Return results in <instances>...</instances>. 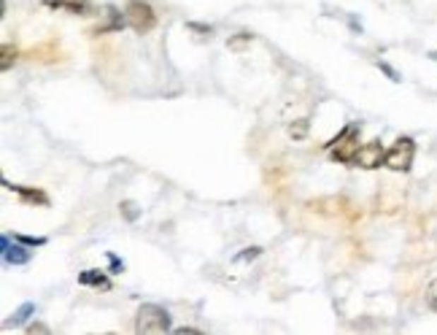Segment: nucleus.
Wrapping results in <instances>:
<instances>
[{
  "label": "nucleus",
  "instance_id": "f257e3e1",
  "mask_svg": "<svg viewBox=\"0 0 437 335\" xmlns=\"http://www.w3.org/2000/svg\"><path fill=\"white\" fill-rule=\"evenodd\" d=\"M359 133H362L359 122H351V124H346L337 136L332 138L330 143H327V149H330L335 163L354 165V157H357V152H359Z\"/></svg>",
  "mask_w": 437,
  "mask_h": 335
},
{
  "label": "nucleus",
  "instance_id": "f03ea898",
  "mask_svg": "<svg viewBox=\"0 0 437 335\" xmlns=\"http://www.w3.org/2000/svg\"><path fill=\"white\" fill-rule=\"evenodd\" d=\"M136 330L138 333H167L170 330V314L162 305H140L136 317Z\"/></svg>",
  "mask_w": 437,
  "mask_h": 335
},
{
  "label": "nucleus",
  "instance_id": "7ed1b4c3",
  "mask_svg": "<svg viewBox=\"0 0 437 335\" xmlns=\"http://www.w3.org/2000/svg\"><path fill=\"white\" fill-rule=\"evenodd\" d=\"M413 157H416V141L413 138H397L394 141V146L386 152V163L383 165L394 170V173H407L410 165H413Z\"/></svg>",
  "mask_w": 437,
  "mask_h": 335
},
{
  "label": "nucleus",
  "instance_id": "20e7f679",
  "mask_svg": "<svg viewBox=\"0 0 437 335\" xmlns=\"http://www.w3.org/2000/svg\"><path fill=\"white\" fill-rule=\"evenodd\" d=\"M124 19H127V28H133L136 33H149L157 25V14L146 0H130L127 8H124Z\"/></svg>",
  "mask_w": 437,
  "mask_h": 335
},
{
  "label": "nucleus",
  "instance_id": "39448f33",
  "mask_svg": "<svg viewBox=\"0 0 437 335\" xmlns=\"http://www.w3.org/2000/svg\"><path fill=\"white\" fill-rule=\"evenodd\" d=\"M383 163H386V149H383L381 141H367V143H362L357 157H354V165L364 168V170H376Z\"/></svg>",
  "mask_w": 437,
  "mask_h": 335
},
{
  "label": "nucleus",
  "instance_id": "423d86ee",
  "mask_svg": "<svg viewBox=\"0 0 437 335\" xmlns=\"http://www.w3.org/2000/svg\"><path fill=\"white\" fill-rule=\"evenodd\" d=\"M0 249H3V259H6V262H11V265H28L30 257H32L30 246L19 244V241L11 244L6 235L0 238Z\"/></svg>",
  "mask_w": 437,
  "mask_h": 335
},
{
  "label": "nucleus",
  "instance_id": "0eeeda50",
  "mask_svg": "<svg viewBox=\"0 0 437 335\" xmlns=\"http://www.w3.org/2000/svg\"><path fill=\"white\" fill-rule=\"evenodd\" d=\"M3 187L8 189V192H16L19 198L25 200L28 206H49V198H46V192L44 189H35V187H19V184H11V182H6L3 179Z\"/></svg>",
  "mask_w": 437,
  "mask_h": 335
},
{
  "label": "nucleus",
  "instance_id": "6e6552de",
  "mask_svg": "<svg viewBox=\"0 0 437 335\" xmlns=\"http://www.w3.org/2000/svg\"><path fill=\"white\" fill-rule=\"evenodd\" d=\"M78 284L81 287H97V290H111V278L106 276V271H97V268L78 274Z\"/></svg>",
  "mask_w": 437,
  "mask_h": 335
},
{
  "label": "nucleus",
  "instance_id": "1a4fd4ad",
  "mask_svg": "<svg viewBox=\"0 0 437 335\" xmlns=\"http://www.w3.org/2000/svg\"><path fill=\"white\" fill-rule=\"evenodd\" d=\"M46 6L68 11V14H90V3L87 0H46Z\"/></svg>",
  "mask_w": 437,
  "mask_h": 335
},
{
  "label": "nucleus",
  "instance_id": "9d476101",
  "mask_svg": "<svg viewBox=\"0 0 437 335\" xmlns=\"http://www.w3.org/2000/svg\"><path fill=\"white\" fill-rule=\"evenodd\" d=\"M124 25H127V19H124L116 8H108V25H100V28H97V35H100V33H108V30H121Z\"/></svg>",
  "mask_w": 437,
  "mask_h": 335
},
{
  "label": "nucleus",
  "instance_id": "9b49d317",
  "mask_svg": "<svg viewBox=\"0 0 437 335\" xmlns=\"http://www.w3.org/2000/svg\"><path fill=\"white\" fill-rule=\"evenodd\" d=\"M119 211H121V216H124L127 222H136L138 216H140V208H138L136 200H121Z\"/></svg>",
  "mask_w": 437,
  "mask_h": 335
},
{
  "label": "nucleus",
  "instance_id": "f8f14e48",
  "mask_svg": "<svg viewBox=\"0 0 437 335\" xmlns=\"http://www.w3.org/2000/svg\"><path fill=\"white\" fill-rule=\"evenodd\" d=\"M308 127H311V122H308V119H297V122L289 124V136L297 138V141H300V138L308 136Z\"/></svg>",
  "mask_w": 437,
  "mask_h": 335
},
{
  "label": "nucleus",
  "instance_id": "ddd939ff",
  "mask_svg": "<svg viewBox=\"0 0 437 335\" xmlns=\"http://www.w3.org/2000/svg\"><path fill=\"white\" fill-rule=\"evenodd\" d=\"M30 314H35V305H32V303L19 305V308L14 311V324H22V322H28V319H30Z\"/></svg>",
  "mask_w": 437,
  "mask_h": 335
},
{
  "label": "nucleus",
  "instance_id": "4468645a",
  "mask_svg": "<svg viewBox=\"0 0 437 335\" xmlns=\"http://www.w3.org/2000/svg\"><path fill=\"white\" fill-rule=\"evenodd\" d=\"M14 241H19V244L30 246V249H35V246H46V238L41 235V238H35V235H22V233H14Z\"/></svg>",
  "mask_w": 437,
  "mask_h": 335
},
{
  "label": "nucleus",
  "instance_id": "2eb2a0df",
  "mask_svg": "<svg viewBox=\"0 0 437 335\" xmlns=\"http://www.w3.org/2000/svg\"><path fill=\"white\" fill-rule=\"evenodd\" d=\"M11 60H16V49H11V46L6 44L3 46V62H0V68L8 71V68H11Z\"/></svg>",
  "mask_w": 437,
  "mask_h": 335
},
{
  "label": "nucleus",
  "instance_id": "dca6fc26",
  "mask_svg": "<svg viewBox=\"0 0 437 335\" xmlns=\"http://www.w3.org/2000/svg\"><path fill=\"white\" fill-rule=\"evenodd\" d=\"M259 254H262V249H259V246H251V249H243L241 254L235 257V262H246V259H256V257H259Z\"/></svg>",
  "mask_w": 437,
  "mask_h": 335
},
{
  "label": "nucleus",
  "instance_id": "f3484780",
  "mask_svg": "<svg viewBox=\"0 0 437 335\" xmlns=\"http://www.w3.org/2000/svg\"><path fill=\"white\" fill-rule=\"evenodd\" d=\"M426 303H429V308H435L437 311V278L435 281H429V287H426Z\"/></svg>",
  "mask_w": 437,
  "mask_h": 335
},
{
  "label": "nucleus",
  "instance_id": "a211bd4d",
  "mask_svg": "<svg viewBox=\"0 0 437 335\" xmlns=\"http://www.w3.org/2000/svg\"><path fill=\"white\" fill-rule=\"evenodd\" d=\"M108 265H111V274H121L124 271V262L116 254H111V252H108Z\"/></svg>",
  "mask_w": 437,
  "mask_h": 335
},
{
  "label": "nucleus",
  "instance_id": "6ab92c4d",
  "mask_svg": "<svg viewBox=\"0 0 437 335\" xmlns=\"http://www.w3.org/2000/svg\"><path fill=\"white\" fill-rule=\"evenodd\" d=\"M378 68H381V71H383L386 76L392 78V81H402V78H400V74L394 71V68H392V65H389V62H378Z\"/></svg>",
  "mask_w": 437,
  "mask_h": 335
},
{
  "label": "nucleus",
  "instance_id": "aec40b11",
  "mask_svg": "<svg viewBox=\"0 0 437 335\" xmlns=\"http://www.w3.org/2000/svg\"><path fill=\"white\" fill-rule=\"evenodd\" d=\"M28 333H49V327H46V324H38V322H35V324H30V327H28Z\"/></svg>",
  "mask_w": 437,
  "mask_h": 335
},
{
  "label": "nucleus",
  "instance_id": "412c9836",
  "mask_svg": "<svg viewBox=\"0 0 437 335\" xmlns=\"http://www.w3.org/2000/svg\"><path fill=\"white\" fill-rule=\"evenodd\" d=\"M176 333H179V335H186V333H200V330H197V327H179Z\"/></svg>",
  "mask_w": 437,
  "mask_h": 335
}]
</instances>
